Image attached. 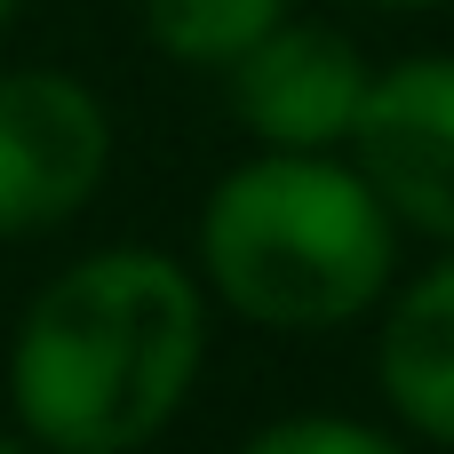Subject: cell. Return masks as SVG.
<instances>
[{
  "mask_svg": "<svg viewBox=\"0 0 454 454\" xmlns=\"http://www.w3.org/2000/svg\"><path fill=\"white\" fill-rule=\"evenodd\" d=\"M207 359V287L168 247H96L64 263L8 335V415L24 447H152Z\"/></svg>",
  "mask_w": 454,
  "mask_h": 454,
  "instance_id": "6da1fadb",
  "label": "cell"
},
{
  "mask_svg": "<svg viewBox=\"0 0 454 454\" xmlns=\"http://www.w3.org/2000/svg\"><path fill=\"white\" fill-rule=\"evenodd\" d=\"M200 287L271 335H327L399 287V215L351 152H263L200 207Z\"/></svg>",
  "mask_w": 454,
  "mask_h": 454,
  "instance_id": "7a4b0ae2",
  "label": "cell"
},
{
  "mask_svg": "<svg viewBox=\"0 0 454 454\" xmlns=\"http://www.w3.org/2000/svg\"><path fill=\"white\" fill-rule=\"evenodd\" d=\"M112 176V112L80 72H0V239L72 223Z\"/></svg>",
  "mask_w": 454,
  "mask_h": 454,
  "instance_id": "3957f363",
  "label": "cell"
},
{
  "mask_svg": "<svg viewBox=\"0 0 454 454\" xmlns=\"http://www.w3.org/2000/svg\"><path fill=\"white\" fill-rule=\"evenodd\" d=\"M367 80L375 64L359 56V40L311 16H279L239 64H223L231 120L263 152H343L359 128Z\"/></svg>",
  "mask_w": 454,
  "mask_h": 454,
  "instance_id": "277c9868",
  "label": "cell"
},
{
  "mask_svg": "<svg viewBox=\"0 0 454 454\" xmlns=\"http://www.w3.org/2000/svg\"><path fill=\"white\" fill-rule=\"evenodd\" d=\"M343 152L399 215V231L454 247V56L383 64L367 80V104Z\"/></svg>",
  "mask_w": 454,
  "mask_h": 454,
  "instance_id": "5b68a950",
  "label": "cell"
},
{
  "mask_svg": "<svg viewBox=\"0 0 454 454\" xmlns=\"http://www.w3.org/2000/svg\"><path fill=\"white\" fill-rule=\"evenodd\" d=\"M375 391L399 423V439L454 447V247L383 295L375 335Z\"/></svg>",
  "mask_w": 454,
  "mask_h": 454,
  "instance_id": "8992f818",
  "label": "cell"
},
{
  "mask_svg": "<svg viewBox=\"0 0 454 454\" xmlns=\"http://www.w3.org/2000/svg\"><path fill=\"white\" fill-rule=\"evenodd\" d=\"M136 8H144V40L192 72L239 64L279 16H295V0H136Z\"/></svg>",
  "mask_w": 454,
  "mask_h": 454,
  "instance_id": "52a82bcc",
  "label": "cell"
},
{
  "mask_svg": "<svg viewBox=\"0 0 454 454\" xmlns=\"http://www.w3.org/2000/svg\"><path fill=\"white\" fill-rule=\"evenodd\" d=\"M399 423H359V415H279L247 431V454H391Z\"/></svg>",
  "mask_w": 454,
  "mask_h": 454,
  "instance_id": "ba28073f",
  "label": "cell"
},
{
  "mask_svg": "<svg viewBox=\"0 0 454 454\" xmlns=\"http://www.w3.org/2000/svg\"><path fill=\"white\" fill-rule=\"evenodd\" d=\"M359 8H447V0H359Z\"/></svg>",
  "mask_w": 454,
  "mask_h": 454,
  "instance_id": "9c48e42d",
  "label": "cell"
},
{
  "mask_svg": "<svg viewBox=\"0 0 454 454\" xmlns=\"http://www.w3.org/2000/svg\"><path fill=\"white\" fill-rule=\"evenodd\" d=\"M16 8H24V0H0V40L16 32Z\"/></svg>",
  "mask_w": 454,
  "mask_h": 454,
  "instance_id": "30bf717a",
  "label": "cell"
},
{
  "mask_svg": "<svg viewBox=\"0 0 454 454\" xmlns=\"http://www.w3.org/2000/svg\"><path fill=\"white\" fill-rule=\"evenodd\" d=\"M16 447H24V431H0V454H16Z\"/></svg>",
  "mask_w": 454,
  "mask_h": 454,
  "instance_id": "8fae6325",
  "label": "cell"
}]
</instances>
